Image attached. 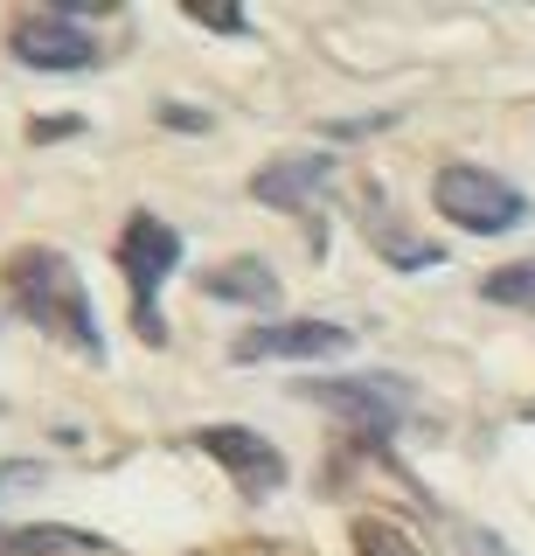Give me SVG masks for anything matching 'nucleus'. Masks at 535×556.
<instances>
[{"label": "nucleus", "mask_w": 535, "mask_h": 556, "mask_svg": "<svg viewBox=\"0 0 535 556\" xmlns=\"http://www.w3.org/2000/svg\"><path fill=\"white\" fill-rule=\"evenodd\" d=\"M8 300L22 320H36L42 334L71 341L77 355L105 362V334H98V306L91 292H84V271L71 265L63 251H42V243H28V251L8 257Z\"/></svg>", "instance_id": "obj_1"}, {"label": "nucleus", "mask_w": 535, "mask_h": 556, "mask_svg": "<svg viewBox=\"0 0 535 556\" xmlns=\"http://www.w3.org/2000/svg\"><path fill=\"white\" fill-rule=\"evenodd\" d=\"M487 300L494 306H535V257H522V265H500L487 278Z\"/></svg>", "instance_id": "obj_11"}, {"label": "nucleus", "mask_w": 535, "mask_h": 556, "mask_svg": "<svg viewBox=\"0 0 535 556\" xmlns=\"http://www.w3.org/2000/svg\"><path fill=\"white\" fill-rule=\"evenodd\" d=\"M327 181H334V161H327V153H300V161H271L251 181V195L271 202V208H306Z\"/></svg>", "instance_id": "obj_8"}, {"label": "nucleus", "mask_w": 535, "mask_h": 556, "mask_svg": "<svg viewBox=\"0 0 535 556\" xmlns=\"http://www.w3.org/2000/svg\"><path fill=\"white\" fill-rule=\"evenodd\" d=\"M320 410H334L341 425H355L361 439H390L410 410V390L396 376H327V382H306Z\"/></svg>", "instance_id": "obj_5"}, {"label": "nucleus", "mask_w": 535, "mask_h": 556, "mask_svg": "<svg viewBox=\"0 0 535 556\" xmlns=\"http://www.w3.org/2000/svg\"><path fill=\"white\" fill-rule=\"evenodd\" d=\"M188 22H202V28H216V35H244V8H188Z\"/></svg>", "instance_id": "obj_13"}, {"label": "nucleus", "mask_w": 535, "mask_h": 556, "mask_svg": "<svg viewBox=\"0 0 535 556\" xmlns=\"http://www.w3.org/2000/svg\"><path fill=\"white\" fill-rule=\"evenodd\" d=\"M181 265V230H167L161 216H126V230H118V271H126L132 286V327H140L147 341H167L161 327V286L175 278Z\"/></svg>", "instance_id": "obj_2"}, {"label": "nucleus", "mask_w": 535, "mask_h": 556, "mask_svg": "<svg viewBox=\"0 0 535 556\" xmlns=\"http://www.w3.org/2000/svg\"><path fill=\"white\" fill-rule=\"evenodd\" d=\"M355 348V327H334V320H271V327H251L237 341V362H327V355H348Z\"/></svg>", "instance_id": "obj_7"}, {"label": "nucleus", "mask_w": 535, "mask_h": 556, "mask_svg": "<svg viewBox=\"0 0 535 556\" xmlns=\"http://www.w3.org/2000/svg\"><path fill=\"white\" fill-rule=\"evenodd\" d=\"M14 556H105L112 543L91 529H56V521H36V529H14L8 535Z\"/></svg>", "instance_id": "obj_10"}, {"label": "nucleus", "mask_w": 535, "mask_h": 556, "mask_svg": "<svg viewBox=\"0 0 535 556\" xmlns=\"http://www.w3.org/2000/svg\"><path fill=\"white\" fill-rule=\"evenodd\" d=\"M202 292L209 300H237V306H279V278H271L257 257H230V265H216L202 278Z\"/></svg>", "instance_id": "obj_9"}, {"label": "nucleus", "mask_w": 535, "mask_h": 556, "mask_svg": "<svg viewBox=\"0 0 535 556\" xmlns=\"http://www.w3.org/2000/svg\"><path fill=\"white\" fill-rule=\"evenodd\" d=\"M195 445L209 452L222 473L237 480V494H251V501H265V494H279V486H285V452L271 445V439H257L251 425H202Z\"/></svg>", "instance_id": "obj_6"}, {"label": "nucleus", "mask_w": 535, "mask_h": 556, "mask_svg": "<svg viewBox=\"0 0 535 556\" xmlns=\"http://www.w3.org/2000/svg\"><path fill=\"white\" fill-rule=\"evenodd\" d=\"M84 22H91V8H28V14H14V28H8L14 63H28V70H91L98 35Z\"/></svg>", "instance_id": "obj_4"}, {"label": "nucleus", "mask_w": 535, "mask_h": 556, "mask_svg": "<svg viewBox=\"0 0 535 556\" xmlns=\"http://www.w3.org/2000/svg\"><path fill=\"white\" fill-rule=\"evenodd\" d=\"M431 202H438L445 223H459L466 237H500L514 230V223H528V195L514 181H500L494 167H438V181H431Z\"/></svg>", "instance_id": "obj_3"}, {"label": "nucleus", "mask_w": 535, "mask_h": 556, "mask_svg": "<svg viewBox=\"0 0 535 556\" xmlns=\"http://www.w3.org/2000/svg\"><path fill=\"white\" fill-rule=\"evenodd\" d=\"M14 480H36V466H28V459H14V466H0V486H14Z\"/></svg>", "instance_id": "obj_15"}, {"label": "nucleus", "mask_w": 535, "mask_h": 556, "mask_svg": "<svg viewBox=\"0 0 535 556\" xmlns=\"http://www.w3.org/2000/svg\"><path fill=\"white\" fill-rule=\"evenodd\" d=\"M355 549L361 556H424L396 521H355Z\"/></svg>", "instance_id": "obj_12"}, {"label": "nucleus", "mask_w": 535, "mask_h": 556, "mask_svg": "<svg viewBox=\"0 0 535 556\" xmlns=\"http://www.w3.org/2000/svg\"><path fill=\"white\" fill-rule=\"evenodd\" d=\"M459 556H514L500 535H487V529H459Z\"/></svg>", "instance_id": "obj_14"}]
</instances>
